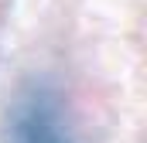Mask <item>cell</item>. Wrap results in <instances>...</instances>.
Instances as JSON below:
<instances>
[{
	"label": "cell",
	"instance_id": "6da1fadb",
	"mask_svg": "<svg viewBox=\"0 0 147 143\" xmlns=\"http://www.w3.org/2000/svg\"><path fill=\"white\" fill-rule=\"evenodd\" d=\"M14 143H75L72 126L65 123V112L48 92H31L14 109Z\"/></svg>",
	"mask_w": 147,
	"mask_h": 143
}]
</instances>
